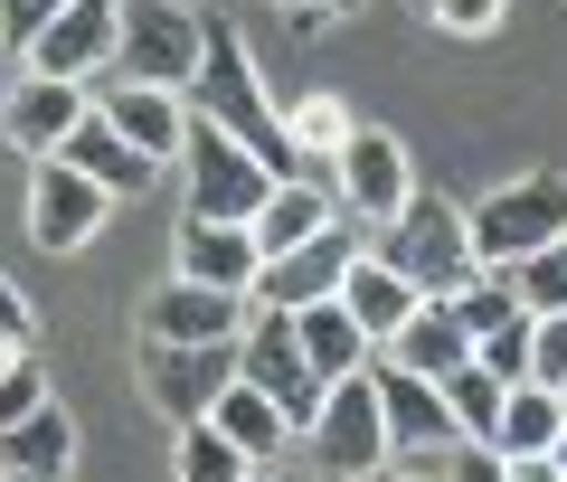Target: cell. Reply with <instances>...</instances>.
Returning a JSON list of instances; mask_svg holds the SVG:
<instances>
[{"label": "cell", "mask_w": 567, "mask_h": 482, "mask_svg": "<svg viewBox=\"0 0 567 482\" xmlns=\"http://www.w3.org/2000/svg\"><path fill=\"white\" fill-rule=\"evenodd\" d=\"M189 104H199V123H218V133H237L246 152L275 171V181H312L303 171V152H293V133H284V104L265 95V76H256V58H246V39L227 20H208V58H199V76H189Z\"/></svg>", "instance_id": "1"}, {"label": "cell", "mask_w": 567, "mask_h": 482, "mask_svg": "<svg viewBox=\"0 0 567 482\" xmlns=\"http://www.w3.org/2000/svg\"><path fill=\"white\" fill-rule=\"evenodd\" d=\"M369 256L379 265H398L406 284H416L425 302H445V294H464L473 275H483V246H473V208H454V199H406L388 227H369Z\"/></svg>", "instance_id": "2"}, {"label": "cell", "mask_w": 567, "mask_h": 482, "mask_svg": "<svg viewBox=\"0 0 567 482\" xmlns=\"http://www.w3.org/2000/svg\"><path fill=\"white\" fill-rule=\"evenodd\" d=\"M548 237H567V171H520L492 199H473V246L492 275H511L520 256H539Z\"/></svg>", "instance_id": "3"}, {"label": "cell", "mask_w": 567, "mask_h": 482, "mask_svg": "<svg viewBox=\"0 0 567 482\" xmlns=\"http://www.w3.org/2000/svg\"><path fill=\"white\" fill-rule=\"evenodd\" d=\"M181 189H189V218H237V227H256V208L275 199V171H265V161L246 152L237 133H218V123H189Z\"/></svg>", "instance_id": "4"}, {"label": "cell", "mask_w": 567, "mask_h": 482, "mask_svg": "<svg viewBox=\"0 0 567 482\" xmlns=\"http://www.w3.org/2000/svg\"><path fill=\"white\" fill-rule=\"evenodd\" d=\"M237 379L265 388V398L293 417V435H312V417H322V398H331V379L303 360V341H293V312H265V302L237 331Z\"/></svg>", "instance_id": "5"}, {"label": "cell", "mask_w": 567, "mask_h": 482, "mask_svg": "<svg viewBox=\"0 0 567 482\" xmlns=\"http://www.w3.org/2000/svg\"><path fill=\"white\" fill-rule=\"evenodd\" d=\"M199 58H208V20L189 10V0H123V58H114V76L181 85V95H189Z\"/></svg>", "instance_id": "6"}, {"label": "cell", "mask_w": 567, "mask_h": 482, "mask_svg": "<svg viewBox=\"0 0 567 482\" xmlns=\"http://www.w3.org/2000/svg\"><path fill=\"white\" fill-rule=\"evenodd\" d=\"M369 379H379V407H388V463L445 473L454 444H473V435H464V417L445 407V379H416V369H398V360H379Z\"/></svg>", "instance_id": "7"}, {"label": "cell", "mask_w": 567, "mask_h": 482, "mask_svg": "<svg viewBox=\"0 0 567 482\" xmlns=\"http://www.w3.org/2000/svg\"><path fill=\"white\" fill-rule=\"evenodd\" d=\"M312 473L322 482H360L369 463H388V407H379V379H331V398H322V417H312Z\"/></svg>", "instance_id": "8"}, {"label": "cell", "mask_w": 567, "mask_h": 482, "mask_svg": "<svg viewBox=\"0 0 567 482\" xmlns=\"http://www.w3.org/2000/svg\"><path fill=\"white\" fill-rule=\"evenodd\" d=\"M104 218H114V189H95L66 152L29 161V237H39L48 256H76V246H95Z\"/></svg>", "instance_id": "9"}, {"label": "cell", "mask_w": 567, "mask_h": 482, "mask_svg": "<svg viewBox=\"0 0 567 482\" xmlns=\"http://www.w3.org/2000/svg\"><path fill=\"white\" fill-rule=\"evenodd\" d=\"M227 379H237V341H142V398L171 425L208 417Z\"/></svg>", "instance_id": "10"}, {"label": "cell", "mask_w": 567, "mask_h": 482, "mask_svg": "<svg viewBox=\"0 0 567 482\" xmlns=\"http://www.w3.org/2000/svg\"><path fill=\"white\" fill-rule=\"evenodd\" d=\"M369 256V227L360 218H341V227H322L312 246H284V256H265V275H256V302L265 312H303V302H331L341 294V275Z\"/></svg>", "instance_id": "11"}, {"label": "cell", "mask_w": 567, "mask_h": 482, "mask_svg": "<svg viewBox=\"0 0 567 482\" xmlns=\"http://www.w3.org/2000/svg\"><path fill=\"white\" fill-rule=\"evenodd\" d=\"M331 189H341V208L360 227H388L406 199H416V171H406V142L388 133V123H360L350 133V152L331 161Z\"/></svg>", "instance_id": "12"}, {"label": "cell", "mask_w": 567, "mask_h": 482, "mask_svg": "<svg viewBox=\"0 0 567 482\" xmlns=\"http://www.w3.org/2000/svg\"><path fill=\"white\" fill-rule=\"evenodd\" d=\"M95 114L114 123V133L133 142L142 161H181V152H189V123H199V104H189L181 85H133V76H95Z\"/></svg>", "instance_id": "13"}, {"label": "cell", "mask_w": 567, "mask_h": 482, "mask_svg": "<svg viewBox=\"0 0 567 482\" xmlns=\"http://www.w3.org/2000/svg\"><path fill=\"white\" fill-rule=\"evenodd\" d=\"M114 58H123V0H76L58 29H48L39 48H29V76H66V85H95V76H114Z\"/></svg>", "instance_id": "14"}, {"label": "cell", "mask_w": 567, "mask_h": 482, "mask_svg": "<svg viewBox=\"0 0 567 482\" xmlns=\"http://www.w3.org/2000/svg\"><path fill=\"white\" fill-rule=\"evenodd\" d=\"M246 312H256V294H218V284L171 275V284H152V294H142L133 321H142V341H237Z\"/></svg>", "instance_id": "15"}, {"label": "cell", "mask_w": 567, "mask_h": 482, "mask_svg": "<svg viewBox=\"0 0 567 482\" xmlns=\"http://www.w3.org/2000/svg\"><path fill=\"white\" fill-rule=\"evenodd\" d=\"M95 114V85H66V76H29L20 66V85H10V104H0V133L20 142L29 161H48V152H66V133Z\"/></svg>", "instance_id": "16"}, {"label": "cell", "mask_w": 567, "mask_h": 482, "mask_svg": "<svg viewBox=\"0 0 567 482\" xmlns=\"http://www.w3.org/2000/svg\"><path fill=\"white\" fill-rule=\"evenodd\" d=\"M171 275H189V284H218V294H256V275H265V246H256V227H237V218H181Z\"/></svg>", "instance_id": "17"}, {"label": "cell", "mask_w": 567, "mask_h": 482, "mask_svg": "<svg viewBox=\"0 0 567 482\" xmlns=\"http://www.w3.org/2000/svg\"><path fill=\"white\" fill-rule=\"evenodd\" d=\"M208 425H218V435L237 444V454L256 463V473H275V463L293 454V417H284V407L265 398V388H246V379H227V388H218V407H208Z\"/></svg>", "instance_id": "18"}, {"label": "cell", "mask_w": 567, "mask_h": 482, "mask_svg": "<svg viewBox=\"0 0 567 482\" xmlns=\"http://www.w3.org/2000/svg\"><path fill=\"white\" fill-rule=\"evenodd\" d=\"M293 341H303V360L322 369V379H360V369H379V341L360 331V312H350L341 294L303 302V312H293Z\"/></svg>", "instance_id": "19"}, {"label": "cell", "mask_w": 567, "mask_h": 482, "mask_svg": "<svg viewBox=\"0 0 567 482\" xmlns=\"http://www.w3.org/2000/svg\"><path fill=\"white\" fill-rule=\"evenodd\" d=\"M66 463H76V417L58 398L0 435V482H66Z\"/></svg>", "instance_id": "20"}, {"label": "cell", "mask_w": 567, "mask_h": 482, "mask_svg": "<svg viewBox=\"0 0 567 482\" xmlns=\"http://www.w3.org/2000/svg\"><path fill=\"white\" fill-rule=\"evenodd\" d=\"M350 208H341V189L331 181H275V199L256 208V246L265 256H284V246H312L322 227H341Z\"/></svg>", "instance_id": "21"}, {"label": "cell", "mask_w": 567, "mask_h": 482, "mask_svg": "<svg viewBox=\"0 0 567 482\" xmlns=\"http://www.w3.org/2000/svg\"><path fill=\"white\" fill-rule=\"evenodd\" d=\"M379 360L416 369V379H454V369L473 360V331H464V312H454V302H416V321H406Z\"/></svg>", "instance_id": "22"}, {"label": "cell", "mask_w": 567, "mask_h": 482, "mask_svg": "<svg viewBox=\"0 0 567 482\" xmlns=\"http://www.w3.org/2000/svg\"><path fill=\"white\" fill-rule=\"evenodd\" d=\"M66 161H76L95 189H114V199H142V189L162 181V161H142V152H133V142H123L104 114H85L76 133H66Z\"/></svg>", "instance_id": "23"}, {"label": "cell", "mask_w": 567, "mask_h": 482, "mask_svg": "<svg viewBox=\"0 0 567 482\" xmlns=\"http://www.w3.org/2000/svg\"><path fill=\"white\" fill-rule=\"evenodd\" d=\"M341 302H350V312H360V331H369V341H398V331H406V321H416V284H406L398 275V265H379V256H360V265H350V275H341Z\"/></svg>", "instance_id": "24"}, {"label": "cell", "mask_w": 567, "mask_h": 482, "mask_svg": "<svg viewBox=\"0 0 567 482\" xmlns=\"http://www.w3.org/2000/svg\"><path fill=\"white\" fill-rule=\"evenodd\" d=\"M284 133H293V152H303V171H312V181H331V161L350 152L360 114H350L341 95H284Z\"/></svg>", "instance_id": "25"}, {"label": "cell", "mask_w": 567, "mask_h": 482, "mask_svg": "<svg viewBox=\"0 0 567 482\" xmlns=\"http://www.w3.org/2000/svg\"><path fill=\"white\" fill-rule=\"evenodd\" d=\"M558 435H567V398L539 388V379H520L511 407H502V425H492V444L502 454H558Z\"/></svg>", "instance_id": "26"}, {"label": "cell", "mask_w": 567, "mask_h": 482, "mask_svg": "<svg viewBox=\"0 0 567 482\" xmlns=\"http://www.w3.org/2000/svg\"><path fill=\"white\" fill-rule=\"evenodd\" d=\"M171 473H181V482H246L256 463H246L208 417H189V425H171Z\"/></svg>", "instance_id": "27"}, {"label": "cell", "mask_w": 567, "mask_h": 482, "mask_svg": "<svg viewBox=\"0 0 567 482\" xmlns=\"http://www.w3.org/2000/svg\"><path fill=\"white\" fill-rule=\"evenodd\" d=\"M445 407L464 417V435H473V444H492V425H502V407H511V379H492L483 360H464V369L445 379Z\"/></svg>", "instance_id": "28"}, {"label": "cell", "mask_w": 567, "mask_h": 482, "mask_svg": "<svg viewBox=\"0 0 567 482\" xmlns=\"http://www.w3.org/2000/svg\"><path fill=\"white\" fill-rule=\"evenodd\" d=\"M445 302H454V312H464L473 350H483L492 331H502V321H520V312H529V302H520V284H511V275H492V265H483V275L464 284V294H445Z\"/></svg>", "instance_id": "29"}, {"label": "cell", "mask_w": 567, "mask_h": 482, "mask_svg": "<svg viewBox=\"0 0 567 482\" xmlns=\"http://www.w3.org/2000/svg\"><path fill=\"white\" fill-rule=\"evenodd\" d=\"M511 284H520L529 312H567V237H548L539 256H520V265H511Z\"/></svg>", "instance_id": "30"}, {"label": "cell", "mask_w": 567, "mask_h": 482, "mask_svg": "<svg viewBox=\"0 0 567 482\" xmlns=\"http://www.w3.org/2000/svg\"><path fill=\"white\" fill-rule=\"evenodd\" d=\"M66 10H76V0H0V58L20 66V58H29V48H39V39H48V29H58V20H66Z\"/></svg>", "instance_id": "31"}, {"label": "cell", "mask_w": 567, "mask_h": 482, "mask_svg": "<svg viewBox=\"0 0 567 482\" xmlns=\"http://www.w3.org/2000/svg\"><path fill=\"white\" fill-rule=\"evenodd\" d=\"M48 398H58V388H48L39 350H29V360H0V435H10V425H20V417H39Z\"/></svg>", "instance_id": "32"}, {"label": "cell", "mask_w": 567, "mask_h": 482, "mask_svg": "<svg viewBox=\"0 0 567 482\" xmlns=\"http://www.w3.org/2000/svg\"><path fill=\"white\" fill-rule=\"evenodd\" d=\"M529 341H539V312H520V321H502V331H492V341L473 350V360H483L492 379H511V388H520V379H529Z\"/></svg>", "instance_id": "33"}, {"label": "cell", "mask_w": 567, "mask_h": 482, "mask_svg": "<svg viewBox=\"0 0 567 482\" xmlns=\"http://www.w3.org/2000/svg\"><path fill=\"white\" fill-rule=\"evenodd\" d=\"M502 10H511V0H425V20L445 29V39H492Z\"/></svg>", "instance_id": "34"}, {"label": "cell", "mask_w": 567, "mask_h": 482, "mask_svg": "<svg viewBox=\"0 0 567 482\" xmlns=\"http://www.w3.org/2000/svg\"><path fill=\"white\" fill-rule=\"evenodd\" d=\"M39 350V312H29V294L10 275H0V360H29Z\"/></svg>", "instance_id": "35"}, {"label": "cell", "mask_w": 567, "mask_h": 482, "mask_svg": "<svg viewBox=\"0 0 567 482\" xmlns=\"http://www.w3.org/2000/svg\"><path fill=\"white\" fill-rule=\"evenodd\" d=\"M529 379L567 388V312H539V341H529Z\"/></svg>", "instance_id": "36"}, {"label": "cell", "mask_w": 567, "mask_h": 482, "mask_svg": "<svg viewBox=\"0 0 567 482\" xmlns=\"http://www.w3.org/2000/svg\"><path fill=\"white\" fill-rule=\"evenodd\" d=\"M445 482H511V454H502V444H454Z\"/></svg>", "instance_id": "37"}, {"label": "cell", "mask_w": 567, "mask_h": 482, "mask_svg": "<svg viewBox=\"0 0 567 482\" xmlns=\"http://www.w3.org/2000/svg\"><path fill=\"white\" fill-rule=\"evenodd\" d=\"M275 10H284V29H303V39H312V29H331V20H341L350 0H275Z\"/></svg>", "instance_id": "38"}, {"label": "cell", "mask_w": 567, "mask_h": 482, "mask_svg": "<svg viewBox=\"0 0 567 482\" xmlns=\"http://www.w3.org/2000/svg\"><path fill=\"white\" fill-rule=\"evenodd\" d=\"M511 482H567L558 454H511Z\"/></svg>", "instance_id": "39"}, {"label": "cell", "mask_w": 567, "mask_h": 482, "mask_svg": "<svg viewBox=\"0 0 567 482\" xmlns=\"http://www.w3.org/2000/svg\"><path fill=\"white\" fill-rule=\"evenodd\" d=\"M360 482H445V473H416V463H369Z\"/></svg>", "instance_id": "40"}, {"label": "cell", "mask_w": 567, "mask_h": 482, "mask_svg": "<svg viewBox=\"0 0 567 482\" xmlns=\"http://www.w3.org/2000/svg\"><path fill=\"white\" fill-rule=\"evenodd\" d=\"M265 482H322V473H293V463H275V473H265Z\"/></svg>", "instance_id": "41"}, {"label": "cell", "mask_w": 567, "mask_h": 482, "mask_svg": "<svg viewBox=\"0 0 567 482\" xmlns=\"http://www.w3.org/2000/svg\"><path fill=\"white\" fill-rule=\"evenodd\" d=\"M558 463H567V435H558Z\"/></svg>", "instance_id": "42"}, {"label": "cell", "mask_w": 567, "mask_h": 482, "mask_svg": "<svg viewBox=\"0 0 567 482\" xmlns=\"http://www.w3.org/2000/svg\"><path fill=\"white\" fill-rule=\"evenodd\" d=\"M246 482H265V473H246Z\"/></svg>", "instance_id": "43"}, {"label": "cell", "mask_w": 567, "mask_h": 482, "mask_svg": "<svg viewBox=\"0 0 567 482\" xmlns=\"http://www.w3.org/2000/svg\"><path fill=\"white\" fill-rule=\"evenodd\" d=\"M558 398H567V388H558Z\"/></svg>", "instance_id": "44"}]
</instances>
